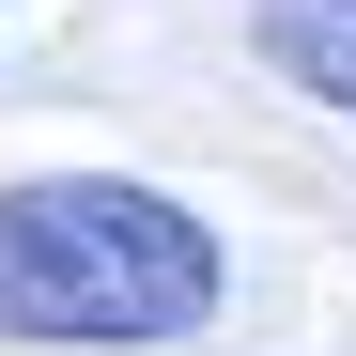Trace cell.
Listing matches in <instances>:
<instances>
[{
    "mask_svg": "<svg viewBox=\"0 0 356 356\" xmlns=\"http://www.w3.org/2000/svg\"><path fill=\"white\" fill-rule=\"evenodd\" d=\"M217 310H232V248L170 186H140V170H31V186H0V341L186 356Z\"/></svg>",
    "mask_w": 356,
    "mask_h": 356,
    "instance_id": "obj_1",
    "label": "cell"
},
{
    "mask_svg": "<svg viewBox=\"0 0 356 356\" xmlns=\"http://www.w3.org/2000/svg\"><path fill=\"white\" fill-rule=\"evenodd\" d=\"M248 47H264L310 108H341V124H356V0H264Z\"/></svg>",
    "mask_w": 356,
    "mask_h": 356,
    "instance_id": "obj_2",
    "label": "cell"
}]
</instances>
